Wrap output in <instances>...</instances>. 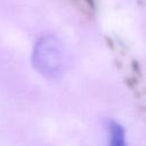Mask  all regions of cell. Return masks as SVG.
Masks as SVG:
<instances>
[{
	"instance_id": "cell-1",
	"label": "cell",
	"mask_w": 146,
	"mask_h": 146,
	"mask_svg": "<svg viewBox=\"0 0 146 146\" xmlns=\"http://www.w3.org/2000/svg\"><path fill=\"white\" fill-rule=\"evenodd\" d=\"M32 65L47 79H57L67 68L68 59L62 41L52 34L41 35L32 49Z\"/></svg>"
},
{
	"instance_id": "cell-2",
	"label": "cell",
	"mask_w": 146,
	"mask_h": 146,
	"mask_svg": "<svg viewBox=\"0 0 146 146\" xmlns=\"http://www.w3.org/2000/svg\"><path fill=\"white\" fill-rule=\"evenodd\" d=\"M108 131L111 137L112 146H124L125 145V132L123 127L114 121L108 122Z\"/></svg>"
}]
</instances>
